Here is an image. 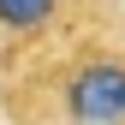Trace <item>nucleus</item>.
Here are the masks:
<instances>
[{"label": "nucleus", "mask_w": 125, "mask_h": 125, "mask_svg": "<svg viewBox=\"0 0 125 125\" xmlns=\"http://www.w3.org/2000/svg\"><path fill=\"white\" fill-rule=\"evenodd\" d=\"M6 113L18 125H125V18L66 30L6 83Z\"/></svg>", "instance_id": "f257e3e1"}, {"label": "nucleus", "mask_w": 125, "mask_h": 125, "mask_svg": "<svg viewBox=\"0 0 125 125\" xmlns=\"http://www.w3.org/2000/svg\"><path fill=\"white\" fill-rule=\"evenodd\" d=\"M66 0H0V36H36V30H54Z\"/></svg>", "instance_id": "f03ea898"}]
</instances>
